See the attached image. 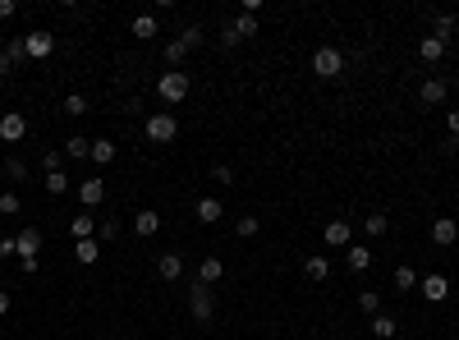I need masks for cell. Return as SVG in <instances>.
Returning <instances> with one entry per match:
<instances>
[{
	"mask_svg": "<svg viewBox=\"0 0 459 340\" xmlns=\"http://www.w3.org/2000/svg\"><path fill=\"white\" fill-rule=\"evenodd\" d=\"M23 51H28V60H46V55L55 51V37L37 28V33H28V37H23Z\"/></svg>",
	"mask_w": 459,
	"mask_h": 340,
	"instance_id": "cell-8",
	"label": "cell"
},
{
	"mask_svg": "<svg viewBox=\"0 0 459 340\" xmlns=\"http://www.w3.org/2000/svg\"><path fill=\"white\" fill-rule=\"evenodd\" d=\"M418 97H423V106H441L446 97H450V83L446 79H427L423 87H418Z\"/></svg>",
	"mask_w": 459,
	"mask_h": 340,
	"instance_id": "cell-13",
	"label": "cell"
},
{
	"mask_svg": "<svg viewBox=\"0 0 459 340\" xmlns=\"http://www.w3.org/2000/svg\"><path fill=\"white\" fill-rule=\"evenodd\" d=\"M455 239H459V221H450V216L432 221V244H436V248H450Z\"/></svg>",
	"mask_w": 459,
	"mask_h": 340,
	"instance_id": "cell-11",
	"label": "cell"
},
{
	"mask_svg": "<svg viewBox=\"0 0 459 340\" xmlns=\"http://www.w3.org/2000/svg\"><path fill=\"white\" fill-rule=\"evenodd\" d=\"M18 14V5H14V0H0V18H14Z\"/></svg>",
	"mask_w": 459,
	"mask_h": 340,
	"instance_id": "cell-42",
	"label": "cell"
},
{
	"mask_svg": "<svg viewBox=\"0 0 459 340\" xmlns=\"http://www.w3.org/2000/svg\"><path fill=\"white\" fill-rule=\"evenodd\" d=\"M18 212H23V198H18L14 189H5L0 193V216H18Z\"/></svg>",
	"mask_w": 459,
	"mask_h": 340,
	"instance_id": "cell-29",
	"label": "cell"
},
{
	"mask_svg": "<svg viewBox=\"0 0 459 340\" xmlns=\"http://www.w3.org/2000/svg\"><path fill=\"white\" fill-rule=\"evenodd\" d=\"M14 258L23 262V271H37V262H42V230L28 226L14 235Z\"/></svg>",
	"mask_w": 459,
	"mask_h": 340,
	"instance_id": "cell-1",
	"label": "cell"
},
{
	"mask_svg": "<svg viewBox=\"0 0 459 340\" xmlns=\"http://www.w3.org/2000/svg\"><path fill=\"white\" fill-rule=\"evenodd\" d=\"M175 42H179V46H184V51H198V46H202V42H207V37H202V28H198V23H193V28H184V33H179V37H175Z\"/></svg>",
	"mask_w": 459,
	"mask_h": 340,
	"instance_id": "cell-28",
	"label": "cell"
},
{
	"mask_svg": "<svg viewBox=\"0 0 459 340\" xmlns=\"http://www.w3.org/2000/svg\"><path fill=\"white\" fill-rule=\"evenodd\" d=\"M414 285H418V271L409 267V262H399L395 267V290H414Z\"/></svg>",
	"mask_w": 459,
	"mask_h": 340,
	"instance_id": "cell-30",
	"label": "cell"
},
{
	"mask_svg": "<svg viewBox=\"0 0 459 340\" xmlns=\"http://www.w3.org/2000/svg\"><path fill=\"white\" fill-rule=\"evenodd\" d=\"M432 37L450 46V37H455V14H436V18H432Z\"/></svg>",
	"mask_w": 459,
	"mask_h": 340,
	"instance_id": "cell-24",
	"label": "cell"
},
{
	"mask_svg": "<svg viewBox=\"0 0 459 340\" xmlns=\"http://www.w3.org/2000/svg\"><path fill=\"white\" fill-rule=\"evenodd\" d=\"M0 248H5V239H0Z\"/></svg>",
	"mask_w": 459,
	"mask_h": 340,
	"instance_id": "cell-46",
	"label": "cell"
},
{
	"mask_svg": "<svg viewBox=\"0 0 459 340\" xmlns=\"http://www.w3.org/2000/svg\"><path fill=\"white\" fill-rule=\"evenodd\" d=\"M446 124H450V138H459V111H450V115H446Z\"/></svg>",
	"mask_w": 459,
	"mask_h": 340,
	"instance_id": "cell-43",
	"label": "cell"
},
{
	"mask_svg": "<svg viewBox=\"0 0 459 340\" xmlns=\"http://www.w3.org/2000/svg\"><path fill=\"white\" fill-rule=\"evenodd\" d=\"M189 313H193V322H211V313H216V304H211V285H193Z\"/></svg>",
	"mask_w": 459,
	"mask_h": 340,
	"instance_id": "cell-7",
	"label": "cell"
},
{
	"mask_svg": "<svg viewBox=\"0 0 459 340\" xmlns=\"http://www.w3.org/2000/svg\"><path fill=\"white\" fill-rule=\"evenodd\" d=\"M386 230H390V221L382 216V212H372V216H367V221H363V235H367V239H382V235H386Z\"/></svg>",
	"mask_w": 459,
	"mask_h": 340,
	"instance_id": "cell-27",
	"label": "cell"
},
{
	"mask_svg": "<svg viewBox=\"0 0 459 340\" xmlns=\"http://www.w3.org/2000/svg\"><path fill=\"white\" fill-rule=\"evenodd\" d=\"M78 202H83V212L101 207V202H106V180H83V184H78Z\"/></svg>",
	"mask_w": 459,
	"mask_h": 340,
	"instance_id": "cell-10",
	"label": "cell"
},
{
	"mask_svg": "<svg viewBox=\"0 0 459 340\" xmlns=\"http://www.w3.org/2000/svg\"><path fill=\"white\" fill-rule=\"evenodd\" d=\"M5 60L9 65H18V60H28V51H23V37H14V42L5 46Z\"/></svg>",
	"mask_w": 459,
	"mask_h": 340,
	"instance_id": "cell-37",
	"label": "cell"
},
{
	"mask_svg": "<svg viewBox=\"0 0 459 340\" xmlns=\"http://www.w3.org/2000/svg\"><path fill=\"white\" fill-rule=\"evenodd\" d=\"M65 157H70V161H83V157H92V143H87L83 133H74V138H65Z\"/></svg>",
	"mask_w": 459,
	"mask_h": 340,
	"instance_id": "cell-22",
	"label": "cell"
},
{
	"mask_svg": "<svg viewBox=\"0 0 459 340\" xmlns=\"http://www.w3.org/2000/svg\"><path fill=\"white\" fill-rule=\"evenodd\" d=\"M446 55V42H436V37H423V42H418V60L423 65H436Z\"/></svg>",
	"mask_w": 459,
	"mask_h": 340,
	"instance_id": "cell-20",
	"label": "cell"
},
{
	"mask_svg": "<svg viewBox=\"0 0 459 340\" xmlns=\"http://www.w3.org/2000/svg\"><path fill=\"white\" fill-rule=\"evenodd\" d=\"M60 166H65V157H60V152H42V170H46V175H55Z\"/></svg>",
	"mask_w": 459,
	"mask_h": 340,
	"instance_id": "cell-38",
	"label": "cell"
},
{
	"mask_svg": "<svg viewBox=\"0 0 459 340\" xmlns=\"http://www.w3.org/2000/svg\"><path fill=\"white\" fill-rule=\"evenodd\" d=\"M230 28L239 33V42H243V37H258V33H262V18H258V14H243V9H239V14L230 18Z\"/></svg>",
	"mask_w": 459,
	"mask_h": 340,
	"instance_id": "cell-17",
	"label": "cell"
},
{
	"mask_svg": "<svg viewBox=\"0 0 459 340\" xmlns=\"http://www.w3.org/2000/svg\"><path fill=\"white\" fill-rule=\"evenodd\" d=\"M455 87H459V79H455Z\"/></svg>",
	"mask_w": 459,
	"mask_h": 340,
	"instance_id": "cell-47",
	"label": "cell"
},
{
	"mask_svg": "<svg viewBox=\"0 0 459 340\" xmlns=\"http://www.w3.org/2000/svg\"><path fill=\"white\" fill-rule=\"evenodd\" d=\"M312 74H317V79H340V74H345L340 46H317V51H312Z\"/></svg>",
	"mask_w": 459,
	"mask_h": 340,
	"instance_id": "cell-2",
	"label": "cell"
},
{
	"mask_svg": "<svg viewBox=\"0 0 459 340\" xmlns=\"http://www.w3.org/2000/svg\"><path fill=\"white\" fill-rule=\"evenodd\" d=\"M221 276H226V262L221 258H202L198 262V285H216Z\"/></svg>",
	"mask_w": 459,
	"mask_h": 340,
	"instance_id": "cell-16",
	"label": "cell"
},
{
	"mask_svg": "<svg viewBox=\"0 0 459 340\" xmlns=\"http://www.w3.org/2000/svg\"><path fill=\"white\" fill-rule=\"evenodd\" d=\"M358 308H363L367 317H377L382 313V295H377V290H363V295H358Z\"/></svg>",
	"mask_w": 459,
	"mask_h": 340,
	"instance_id": "cell-31",
	"label": "cell"
},
{
	"mask_svg": "<svg viewBox=\"0 0 459 340\" xmlns=\"http://www.w3.org/2000/svg\"><path fill=\"white\" fill-rule=\"evenodd\" d=\"M193 216H198L202 226H216V221L226 216V202H221V198H198V207H193Z\"/></svg>",
	"mask_w": 459,
	"mask_h": 340,
	"instance_id": "cell-12",
	"label": "cell"
},
{
	"mask_svg": "<svg viewBox=\"0 0 459 340\" xmlns=\"http://www.w3.org/2000/svg\"><path fill=\"white\" fill-rule=\"evenodd\" d=\"M418 290H423V299H427V304H446V299H450V276L432 271V276H423V280H418Z\"/></svg>",
	"mask_w": 459,
	"mask_h": 340,
	"instance_id": "cell-6",
	"label": "cell"
},
{
	"mask_svg": "<svg viewBox=\"0 0 459 340\" xmlns=\"http://www.w3.org/2000/svg\"><path fill=\"white\" fill-rule=\"evenodd\" d=\"M321 239H326L331 248H349V244H354V226H349V221H326Z\"/></svg>",
	"mask_w": 459,
	"mask_h": 340,
	"instance_id": "cell-9",
	"label": "cell"
},
{
	"mask_svg": "<svg viewBox=\"0 0 459 340\" xmlns=\"http://www.w3.org/2000/svg\"><path fill=\"white\" fill-rule=\"evenodd\" d=\"M156 276H161V280H179L184 276V258L179 253H161V258H156Z\"/></svg>",
	"mask_w": 459,
	"mask_h": 340,
	"instance_id": "cell-15",
	"label": "cell"
},
{
	"mask_svg": "<svg viewBox=\"0 0 459 340\" xmlns=\"http://www.w3.org/2000/svg\"><path fill=\"white\" fill-rule=\"evenodd\" d=\"M345 262H349V271H367V267H372V248H367V244H349L345 248Z\"/></svg>",
	"mask_w": 459,
	"mask_h": 340,
	"instance_id": "cell-19",
	"label": "cell"
},
{
	"mask_svg": "<svg viewBox=\"0 0 459 340\" xmlns=\"http://www.w3.org/2000/svg\"><path fill=\"white\" fill-rule=\"evenodd\" d=\"M234 230H239L243 239H253V235L262 230V221H258V216H239V221H234Z\"/></svg>",
	"mask_w": 459,
	"mask_h": 340,
	"instance_id": "cell-35",
	"label": "cell"
},
{
	"mask_svg": "<svg viewBox=\"0 0 459 340\" xmlns=\"http://www.w3.org/2000/svg\"><path fill=\"white\" fill-rule=\"evenodd\" d=\"M143 133H148L152 143H175L179 138V120H175L170 111H152L148 124H143Z\"/></svg>",
	"mask_w": 459,
	"mask_h": 340,
	"instance_id": "cell-4",
	"label": "cell"
},
{
	"mask_svg": "<svg viewBox=\"0 0 459 340\" xmlns=\"http://www.w3.org/2000/svg\"><path fill=\"white\" fill-rule=\"evenodd\" d=\"M46 193H70V175H65V170L46 175Z\"/></svg>",
	"mask_w": 459,
	"mask_h": 340,
	"instance_id": "cell-34",
	"label": "cell"
},
{
	"mask_svg": "<svg viewBox=\"0 0 459 340\" xmlns=\"http://www.w3.org/2000/svg\"><path fill=\"white\" fill-rule=\"evenodd\" d=\"M336 340H349V336H336Z\"/></svg>",
	"mask_w": 459,
	"mask_h": 340,
	"instance_id": "cell-45",
	"label": "cell"
},
{
	"mask_svg": "<svg viewBox=\"0 0 459 340\" xmlns=\"http://www.w3.org/2000/svg\"><path fill=\"white\" fill-rule=\"evenodd\" d=\"M111 239H120V226H115V221H101V226H96V244H111Z\"/></svg>",
	"mask_w": 459,
	"mask_h": 340,
	"instance_id": "cell-36",
	"label": "cell"
},
{
	"mask_svg": "<svg viewBox=\"0 0 459 340\" xmlns=\"http://www.w3.org/2000/svg\"><path fill=\"white\" fill-rule=\"evenodd\" d=\"M83 111H87V102H83L78 92H70V97H65V115H83Z\"/></svg>",
	"mask_w": 459,
	"mask_h": 340,
	"instance_id": "cell-39",
	"label": "cell"
},
{
	"mask_svg": "<svg viewBox=\"0 0 459 340\" xmlns=\"http://www.w3.org/2000/svg\"><path fill=\"white\" fill-rule=\"evenodd\" d=\"M211 180H216V184H230L234 170H230V166H211Z\"/></svg>",
	"mask_w": 459,
	"mask_h": 340,
	"instance_id": "cell-41",
	"label": "cell"
},
{
	"mask_svg": "<svg viewBox=\"0 0 459 340\" xmlns=\"http://www.w3.org/2000/svg\"><path fill=\"white\" fill-rule=\"evenodd\" d=\"M133 37H156V14H138L133 18Z\"/></svg>",
	"mask_w": 459,
	"mask_h": 340,
	"instance_id": "cell-32",
	"label": "cell"
},
{
	"mask_svg": "<svg viewBox=\"0 0 459 340\" xmlns=\"http://www.w3.org/2000/svg\"><path fill=\"white\" fill-rule=\"evenodd\" d=\"M5 175H9V180H28V166H23V157H5Z\"/></svg>",
	"mask_w": 459,
	"mask_h": 340,
	"instance_id": "cell-33",
	"label": "cell"
},
{
	"mask_svg": "<svg viewBox=\"0 0 459 340\" xmlns=\"http://www.w3.org/2000/svg\"><path fill=\"white\" fill-rule=\"evenodd\" d=\"M156 230H161V216H156L152 207H143L138 216H133V235H143V239H152Z\"/></svg>",
	"mask_w": 459,
	"mask_h": 340,
	"instance_id": "cell-18",
	"label": "cell"
},
{
	"mask_svg": "<svg viewBox=\"0 0 459 340\" xmlns=\"http://www.w3.org/2000/svg\"><path fill=\"white\" fill-rule=\"evenodd\" d=\"M115 157H120V152H115L111 138H92V161H96V166H111Z\"/></svg>",
	"mask_w": 459,
	"mask_h": 340,
	"instance_id": "cell-23",
	"label": "cell"
},
{
	"mask_svg": "<svg viewBox=\"0 0 459 340\" xmlns=\"http://www.w3.org/2000/svg\"><path fill=\"white\" fill-rule=\"evenodd\" d=\"M70 235H74V244L78 239H96V216L92 212H78V216L70 221Z\"/></svg>",
	"mask_w": 459,
	"mask_h": 340,
	"instance_id": "cell-14",
	"label": "cell"
},
{
	"mask_svg": "<svg viewBox=\"0 0 459 340\" xmlns=\"http://www.w3.org/2000/svg\"><path fill=\"white\" fill-rule=\"evenodd\" d=\"M9 313V295H5V290H0V317H5Z\"/></svg>",
	"mask_w": 459,
	"mask_h": 340,
	"instance_id": "cell-44",
	"label": "cell"
},
{
	"mask_svg": "<svg viewBox=\"0 0 459 340\" xmlns=\"http://www.w3.org/2000/svg\"><path fill=\"white\" fill-rule=\"evenodd\" d=\"M221 46H226V51H230V46H239V33H234V28L226 23V28H221Z\"/></svg>",
	"mask_w": 459,
	"mask_h": 340,
	"instance_id": "cell-40",
	"label": "cell"
},
{
	"mask_svg": "<svg viewBox=\"0 0 459 340\" xmlns=\"http://www.w3.org/2000/svg\"><path fill=\"white\" fill-rule=\"evenodd\" d=\"M74 258L83 262V267H92V262L101 258V244H96V239H78V244H74Z\"/></svg>",
	"mask_w": 459,
	"mask_h": 340,
	"instance_id": "cell-25",
	"label": "cell"
},
{
	"mask_svg": "<svg viewBox=\"0 0 459 340\" xmlns=\"http://www.w3.org/2000/svg\"><path fill=\"white\" fill-rule=\"evenodd\" d=\"M395 331H399V322H395L390 313H377V317H372V336H377V340H395Z\"/></svg>",
	"mask_w": 459,
	"mask_h": 340,
	"instance_id": "cell-21",
	"label": "cell"
},
{
	"mask_svg": "<svg viewBox=\"0 0 459 340\" xmlns=\"http://www.w3.org/2000/svg\"><path fill=\"white\" fill-rule=\"evenodd\" d=\"M23 138H28L23 111H5V115H0V143H9V148H14V143H23Z\"/></svg>",
	"mask_w": 459,
	"mask_h": 340,
	"instance_id": "cell-5",
	"label": "cell"
},
{
	"mask_svg": "<svg viewBox=\"0 0 459 340\" xmlns=\"http://www.w3.org/2000/svg\"><path fill=\"white\" fill-rule=\"evenodd\" d=\"M304 276L308 280H326L331 276V262L326 258H304Z\"/></svg>",
	"mask_w": 459,
	"mask_h": 340,
	"instance_id": "cell-26",
	"label": "cell"
},
{
	"mask_svg": "<svg viewBox=\"0 0 459 340\" xmlns=\"http://www.w3.org/2000/svg\"><path fill=\"white\" fill-rule=\"evenodd\" d=\"M189 87H193L189 74L170 70V74H161V79H156V97H161L165 106H175V102H184V97H189Z\"/></svg>",
	"mask_w": 459,
	"mask_h": 340,
	"instance_id": "cell-3",
	"label": "cell"
}]
</instances>
